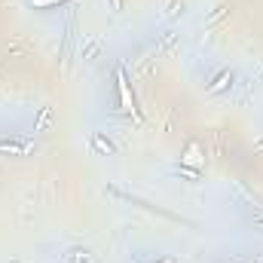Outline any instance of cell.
Masks as SVG:
<instances>
[{"label":"cell","mask_w":263,"mask_h":263,"mask_svg":"<svg viewBox=\"0 0 263 263\" xmlns=\"http://www.w3.org/2000/svg\"><path fill=\"white\" fill-rule=\"evenodd\" d=\"M117 83H120V98H122V110H132V107H135V101H132V92H129V86H125V77H122V71H117Z\"/></svg>","instance_id":"1"},{"label":"cell","mask_w":263,"mask_h":263,"mask_svg":"<svg viewBox=\"0 0 263 263\" xmlns=\"http://www.w3.org/2000/svg\"><path fill=\"white\" fill-rule=\"evenodd\" d=\"M202 162H205V156H199V147L196 144H190L187 147V156H181V165H196L199 168Z\"/></svg>","instance_id":"2"},{"label":"cell","mask_w":263,"mask_h":263,"mask_svg":"<svg viewBox=\"0 0 263 263\" xmlns=\"http://www.w3.org/2000/svg\"><path fill=\"white\" fill-rule=\"evenodd\" d=\"M92 147H95L98 153H104V156H113V153H117V147H113V144L104 138V135H92Z\"/></svg>","instance_id":"3"},{"label":"cell","mask_w":263,"mask_h":263,"mask_svg":"<svg viewBox=\"0 0 263 263\" xmlns=\"http://www.w3.org/2000/svg\"><path fill=\"white\" fill-rule=\"evenodd\" d=\"M230 83H233V74H230V71H223V74H221V77H217L214 83L208 86V92H223V89L230 86Z\"/></svg>","instance_id":"4"},{"label":"cell","mask_w":263,"mask_h":263,"mask_svg":"<svg viewBox=\"0 0 263 263\" xmlns=\"http://www.w3.org/2000/svg\"><path fill=\"white\" fill-rule=\"evenodd\" d=\"M31 6H37V9H46V6H52V3H64V0H28Z\"/></svg>","instance_id":"5"},{"label":"cell","mask_w":263,"mask_h":263,"mask_svg":"<svg viewBox=\"0 0 263 263\" xmlns=\"http://www.w3.org/2000/svg\"><path fill=\"white\" fill-rule=\"evenodd\" d=\"M0 150H6V153H21V147H19V144H6V141H3V144H0Z\"/></svg>","instance_id":"6"},{"label":"cell","mask_w":263,"mask_h":263,"mask_svg":"<svg viewBox=\"0 0 263 263\" xmlns=\"http://www.w3.org/2000/svg\"><path fill=\"white\" fill-rule=\"evenodd\" d=\"M122 6V0H113V9H120Z\"/></svg>","instance_id":"7"},{"label":"cell","mask_w":263,"mask_h":263,"mask_svg":"<svg viewBox=\"0 0 263 263\" xmlns=\"http://www.w3.org/2000/svg\"><path fill=\"white\" fill-rule=\"evenodd\" d=\"M257 226H263V221H260V223H257Z\"/></svg>","instance_id":"8"},{"label":"cell","mask_w":263,"mask_h":263,"mask_svg":"<svg viewBox=\"0 0 263 263\" xmlns=\"http://www.w3.org/2000/svg\"><path fill=\"white\" fill-rule=\"evenodd\" d=\"M162 263H171V260H162Z\"/></svg>","instance_id":"9"}]
</instances>
